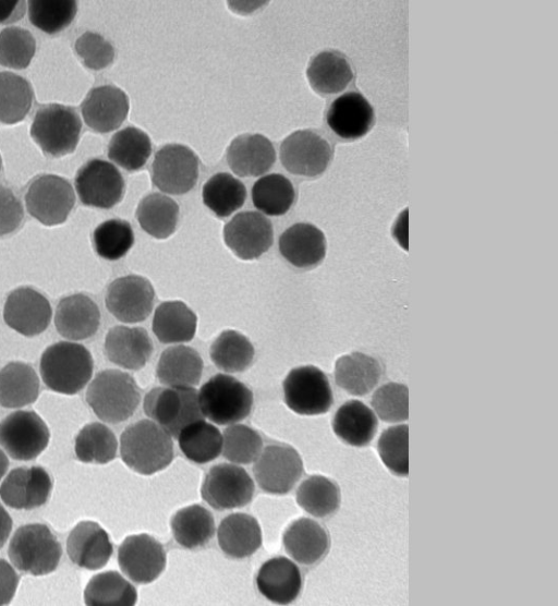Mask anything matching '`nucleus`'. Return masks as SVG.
<instances>
[{
  "label": "nucleus",
  "mask_w": 558,
  "mask_h": 606,
  "mask_svg": "<svg viewBox=\"0 0 558 606\" xmlns=\"http://www.w3.org/2000/svg\"><path fill=\"white\" fill-rule=\"evenodd\" d=\"M120 455L133 471L151 475L171 463L173 443L171 436L157 423L141 420L129 425L121 434Z\"/></svg>",
  "instance_id": "1"
},
{
  "label": "nucleus",
  "mask_w": 558,
  "mask_h": 606,
  "mask_svg": "<svg viewBox=\"0 0 558 606\" xmlns=\"http://www.w3.org/2000/svg\"><path fill=\"white\" fill-rule=\"evenodd\" d=\"M39 368L41 378L49 389L74 395L89 381L94 362L90 352L84 346L60 341L44 351Z\"/></svg>",
  "instance_id": "2"
},
{
  "label": "nucleus",
  "mask_w": 558,
  "mask_h": 606,
  "mask_svg": "<svg viewBox=\"0 0 558 606\" xmlns=\"http://www.w3.org/2000/svg\"><path fill=\"white\" fill-rule=\"evenodd\" d=\"M86 401L101 421L117 424L132 416L140 404L141 392L130 374L105 369L89 384Z\"/></svg>",
  "instance_id": "3"
},
{
  "label": "nucleus",
  "mask_w": 558,
  "mask_h": 606,
  "mask_svg": "<svg viewBox=\"0 0 558 606\" xmlns=\"http://www.w3.org/2000/svg\"><path fill=\"white\" fill-rule=\"evenodd\" d=\"M8 555L17 570L33 575H44L57 569L62 548L47 525L31 523L15 531L9 544Z\"/></svg>",
  "instance_id": "4"
},
{
  "label": "nucleus",
  "mask_w": 558,
  "mask_h": 606,
  "mask_svg": "<svg viewBox=\"0 0 558 606\" xmlns=\"http://www.w3.org/2000/svg\"><path fill=\"white\" fill-rule=\"evenodd\" d=\"M198 403L205 419L218 425H231L248 416L253 392L233 376L217 374L199 389Z\"/></svg>",
  "instance_id": "5"
},
{
  "label": "nucleus",
  "mask_w": 558,
  "mask_h": 606,
  "mask_svg": "<svg viewBox=\"0 0 558 606\" xmlns=\"http://www.w3.org/2000/svg\"><path fill=\"white\" fill-rule=\"evenodd\" d=\"M143 408L149 419L174 438L187 424L205 419L193 387L154 388L146 393Z\"/></svg>",
  "instance_id": "6"
},
{
  "label": "nucleus",
  "mask_w": 558,
  "mask_h": 606,
  "mask_svg": "<svg viewBox=\"0 0 558 606\" xmlns=\"http://www.w3.org/2000/svg\"><path fill=\"white\" fill-rule=\"evenodd\" d=\"M81 130L82 122L74 108L49 104L37 110L31 135L45 154L61 157L75 149Z\"/></svg>",
  "instance_id": "7"
},
{
  "label": "nucleus",
  "mask_w": 558,
  "mask_h": 606,
  "mask_svg": "<svg viewBox=\"0 0 558 606\" xmlns=\"http://www.w3.org/2000/svg\"><path fill=\"white\" fill-rule=\"evenodd\" d=\"M282 388L288 408L301 415L324 414L333 403L332 389L326 374L313 365L291 369Z\"/></svg>",
  "instance_id": "8"
},
{
  "label": "nucleus",
  "mask_w": 558,
  "mask_h": 606,
  "mask_svg": "<svg viewBox=\"0 0 558 606\" xmlns=\"http://www.w3.org/2000/svg\"><path fill=\"white\" fill-rule=\"evenodd\" d=\"M27 211L45 226L64 222L70 215L75 195L70 182L59 175L35 178L25 194Z\"/></svg>",
  "instance_id": "9"
},
{
  "label": "nucleus",
  "mask_w": 558,
  "mask_h": 606,
  "mask_svg": "<svg viewBox=\"0 0 558 606\" xmlns=\"http://www.w3.org/2000/svg\"><path fill=\"white\" fill-rule=\"evenodd\" d=\"M198 158L187 146L168 144L159 148L151 163V181L160 191L181 195L198 179Z\"/></svg>",
  "instance_id": "10"
},
{
  "label": "nucleus",
  "mask_w": 558,
  "mask_h": 606,
  "mask_svg": "<svg viewBox=\"0 0 558 606\" xmlns=\"http://www.w3.org/2000/svg\"><path fill=\"white\" fill-rule=\"evenodd\" d=\"M254 462V477L268 494H288L303 474L301 456L286 444L266 446Z\"/></svg>",
  "instance_id": "11"
},
{
  "label": "nucleus",
  "mask_w": 558,
  "mask_h": 606,
  "mask_svg": "<svg viewBox=\"0 0 558 606\" xmlns=\"http://www.w3.org/2000/svg\"><path fill=\"white\" fill-rule=\"evenodd\" d=\"M255 485L248 473L241 466L220 463L207 472L201 494L203 499L216 510L241 508L254 495Z\"/></svg>",
  "instance_id": "12"
},
{
  "label": "nucleus",
  "mask_w": 558,
  "mask_h": 606,
  "mask_svg": "<svg viewBox=\"0 0 558 606\" xmlns=\"http://www.w3.org/2000/svg\"><path fill=\"white\" fill-rule=\"evenodd\" d=\"M46 423L34 411H15L0 423V445L15 460L29 461L49 443Z\"/></svg>",
  "instance_id": "13"
},
{
  "label": "nucleus",
  "mask_w": 558,
  "mask_h": 606,
  "mask_svg": "<svg viewBox=\"0 0 558 606\" xmlns=\"http://www.w3.org/2000/svg\"><path fill=\"white\" fill-rule=\"evenodd\" d=\"M282 166L291 173L316 177L328 167L332 148L329 142L313 130H299L286 137L279 149Z\"/></svg>",
  "instance_id": "14"
},
{
  "label": "nucleus",
  "mask_w": 558,
  "mask_h": 606,
  "mask_svg": "<svg viewBox=\"0 0 558 606\" xmlns=\"http://www.w3.org/2000/svg\"><path fill=\"white\" fill-rule=\"evenodd\" d=\"M75 189L84 205L107 209L121 201L124 180L112 163L92 159L77 171Z\"/></svg>",
  "instance_id": "15"
},
{
  "label": "nucleus",
  "mask_w": 558,
  "mask_h": 606,
  "mask_svg": "<svg viewBox=\"0 0 558 606\" xmlns=\"http://www.w3.org/2000/svg\"><path fill=\"white\" fill-rule=\"evenodd\" d=\"M122 572L133 582L147 584L165 570L167 555L163 546L148 534L128 536L118 549Z\"/></svg>",
  "instance_id": "16"
},
{
  "label": "nucleus",
  "mask_w": 558,
  "mask_h": 606,
  "mask_svg": "<svg viewBox=\"0 0 558 606\" xmlns=\"http://www.w3.org/2000/svg\"><path fill=\"white\" fill-rule=\"evenodd\" d=\"M107 310L120 322L138 323L148 317L155 291L144 277L129 275L113 280L106 292Z\"/></svg>",
  "instance_id": "17"
},
{
  "label": "nucleus",
  "mask_w": 558,
  "mask_h": 606,
  "mask_svg": "<svg viewBox=\"0 0 558 606\" xmlns=\"http://www.w3.org/2000/svg\"><path fill=\"white\" fill-rule=\"evenodd\" d=\"M227 246L241 259H255L272 245L274 231L268 218L257 211L236 214L223 228Z\"/></svg>",
  "instance_id": "18"
},
{
  "label": "nucleus",
  "mask_w": 558,
  "mask_h": 606,
  "mask_svg": "<svg viewBox=\"0 0 558 606\" xmlns=\"http://www.w3.org/2000/svg\"><path fill=\"white\" fill-rule=\"evenodd\" d=\"M49 301L33 288L22 287L12 291L5 301L3 318L5 324L26 337L41 334L50 324Z\"/></svg>",
  "instance_id": "19"
},
{
  "label": "nucleus",
  "mask_w": 558,
  "mask_h": 606,
  "mask_svg": "<svg viewBox=\"0 0 558 606\" xmlns=\"http://www.w3.org/2000/svg\"><path fill=\"white\" fill-rule=\"evenodd\" d=\"M52 482L41 466L12 470L0 486L2 501L13 509L31 510L46 504Z\"/></svg>",
  "instance_id": "20"
},
{
  "label": "nucleus",
  "mask_w": 558,
  "mask_h": 606,
  "mask_svg": "<svg viewBox=\"0 0 558 606\" xmlns=\"http://www.w3.org/2000/svg\"><path fill=\"white\" fill-rule=\"evenodd\" d=\"M374 121L373 106L356 90L338 96L332 100L326 113L327 125L342 140L362 137L371 130Z\"/></svg>",
  "instance_id": "21"
},
{
  "label": "nucleus",
  "mask_w": 558,
  "mask_h": 606,
  "mask_svg": "<svg viewBox=\"0 0 558 606\" xmlns=\"http://www.w3.org/2000/svg\"><path fill=\"white\" fill-rule=\"evenodd\" d=\"M129 108L128 95L113 85L90 89L81 105L85 123L98 133L118 129L128 117Z\"/></svg>",
  "instance_id": "22"
},
{
  "label": "nucleus",
  "mask_w": 558,
  "mask_h": 606,
  "mask_svg": "<svg viewBox=\"0 0 558 606\" xmlns=\"http://www.w3.org/2000/svg\"><path fill=\"white\" fill-rule=\"evenodd\" d=\"M66 552L76 566L97 570L109 561L113 547L108 533L98 523L82 521L69 534Z\"/></svg>",
  "instance_id": "23"
},
{
  "label": "nucleus",
  "mask_w": 558,
  "mask_h": 606,
  "mask_svg": "<svg viewBox=\"0 0 558 606\" xmlns=\"http://www.w3.org/2000/svg\"><path fill=\"white\" fill-rule=\"evenodd\" d=\"M256 585L266 599L281 605L290 604L301 593V571L289 558L277 556L260 566L256 575Z\"/></svg>",
  "instance_id": "24"
},
{
  "label": "nucleus",
  "mask_w": 558,
  "mask_h": 606,
  "mask_svg": "<svg viewBox=\"0 0 558 606\" xmlns=\"http://www.w3.org/2000/svg\"><path fill=\"white\" fill-rule=\"evenodd\" d=\"M324 232L312 223L299 222L284 230L279 238L280 254L299 268H314L326 255Z\"/></svg>",
  "instance_id": "25"
},
{
  "label": "nucleus",
  "mask_w": 558,
  "mask_h": 606,
  "mask_svg": "<svg viewBox=\"0 0 558 606\" xmlns=\"http://www.w3.org/2000/svg\"><path fill=\"white\" fill-rule=\"evenodd\" d=\"M153 342L142 327L116 326L105 339V353L110 362L125 369L145 366L153 353Z\"/></svg>",
  "instance_id": "26"
},
{
  "label": "nucleus",
  "mask_w": 558,
  "mask_h": 606,
  "mask_svg": "<svg viewBox=\"0 0 558 606\" xmlns=\"http://www.w3.org/2000/svg\"><path fill=\"white\" fill-rule=\"evenodd\" d=\"M100 324L97 304L87 295L78 293L60 300L56 308L54 325L58 332L70 340L93 337Z\"/></svg>",
  "instance_id": "27"
},
{
  "label": "nucleus",
  "mask_w": 558,
  "mask_h": 606,
  "mask_svg": "<svg viewBox=\"0 0 558 606\" xmlns=\"http://www.w3.org/2000/svg\"><path fill=\"white\" fill-rule=\"evenodd\" d=\"M282 543L288 555L303 566L318 563L330 546L326 529L310 518L293 521L286 529Z\"/></svg>",
  "instance_id": "28"
},
{
  "label": "nucleus",
  "mask_w": 558,
  "mask_h": 606,
  "mask_svg": "<svg viewBox=\"0 0 558 606\" xmlns=\"http://www.w3.org/2000/svg\"><path fill=\"white\" fill-rule=\"evenodd\" d=\"M227 161L239 177H257L267 172L276 161L271 142L262 134H242L227 148Z\"/></svg>",
  "instance_id": "29"
},
{
  "label": "nucleus",
  "mask_w": 558,
  "mask_h": 606,
  "mask_svg": "<svg viewBox=\"0 0 558 606\" xmlns=\"http://www.w3.org/2000/svg\"><path fill=\"white\" fill-rule=\"evenodd\" d=\"M217 538L220 549L231 558L252 556L262 545V530L257 520L246 513L227 516L219 524Z\"/></svg>",
  "instance_id": "30"
},
{
  "label": "nucleus",
  "mask_w": 558,
  "mask_h": 606,
  "mask_svg": "<svg viewBox=\"0 0 558 606\" xmlns=\"http://www.w3.org/2000/svg\"><path fill=\"white\" fill-rule=\"evenodd\" d=\"M383 375L381 364L362 352L340 356L335 364L336 384L353 396L371 392Z\"/></svg>",
  "instance_id": "31"
},
{
  "label": "nucleus",
  "mask_w": 558,
  "mask_h": 606,
  "mask_svg": "<svg viewBox=\"0 0 558 606\" xmlns=\"http://www.w3.org/2000/svg\"><path fill=\"white\" fill-rule=\"evenodd\" d=\"M378 428L374 411L360 400L344 402L335 413L332 429L345 444L354 447L368 445Z\"/></svg>",
  "instance_id": "32"
},
{
  "label": "nucleus",
  "mask_w": 558,
  "mask_h": 606,
  "mask_svg": "<svg viewBox=\"0 0 558 606\" xmlns=\"http://www.w3.org/2000/svg\"><path fill=\"white\" fill-rule=\"evenodd\" d=\"M203 360L191 347L173 346L160 355L156 374L159 381L169 387H194L201 380Z\"/></svg>",
  "instance_id": "33"
},
{
  "label": "nucleus",
  "mask_w": 558,
  "mask_h": 606,
  "mask_svg": "<svg viewBox=\"0 0 558 606\" xmlns=\"http://www.w3.org/2000/svg\"><path fill=\"white\" fill-rule=\"evenodd\" d=\"M306 75L312 88L322 95L340 93L353 80L348 58L337 50H325L313 57Z\"/></svg>",
  "instance_id": "34"
},
{
  "label": "nucleus",
  "mask_w": 558,
  "mask_h": 606,
  "mask_svg": "<svg viewBox=\"0 0 558 606\" xmlns=\"http://www.w3.org/2000/svg\"><path fill=\"white\" fill-rule=\"evenodd\" d=\"M197 326L194 312L182 301H166L155 311L153 331L162 343L187 342L193 339Z\"/></svg>",
  "instance_id": "35"
},
{
  "label": "nucleus",
  "mask_w": 558,
  "mask_h": 606,
  "mask_svg": "<svg viewBox=\"0 0 558 606\" xmlns=\"http://www.w3.org/2000/svg\"><path fill=\"white\" fill-rule=\"evenodd\" d=\"M39 393L35 369L23 362H11L0 369V405L15 409L33 403Z\"/></svg>",
  "instance_id": "36"
},
{
  "label": "nucleus",
  "mask_w": 558,
  "mask_h": 606,
  "mask_svg": "<svg viewBox=\"0 0 558 606\" xmlns=\"http://www.w3.org/2000/svg\"><path fill=\"white\" fill-rule=\"evenodd\" d=\"M170 524L175 542L189 549L205 546L216 531L211 512L201 505L178 510Z\"/></svg>",
  "instance_id": "37"
},
{
  "label": "nucleus",
  "mask_w": 558,
  "mask_h": 606,
  "mask_svg": "<svg viewBox=\"0 0 558 606\" xmlns=\"http://www.w3.org/2000/svg\"><path fill=\"white\" fill-rule=\"evenodd\" d=\"M177 439L185 458L198 464L215 460L222 450L220 431L204 419L184 426Z\"/></svg>",
  "instance_id": "38"
},
{
  "label": "nucleus",
  "mask_w": 558,
  "mask_h": 606,
  "mask_svg": "<svg viewBox=\"0 0 558 606\" xmlns=\"http://www.w3.org/2000/svg\"><path fill=\"white\" fill-rule=\"evenodd\" d=\"M136 217L141 228L156 239H167L177 228L178 204L161 193H151L138 204Z\"/></svg>",
  "instance_id": "39"
},
{
  "label": "nucleus",
  "mask_w": 558,
  "mask_h": 606,
  "mask_svg": "<svg viewBox=\"0 0 558 606\" xmlns=\"http://www.w3.org/2000/svg\"><path fill=\"white\" fill-rule=\"evenodd\" d=\"M84 599L90 606H132L136 589L117 571L94 575L85 587Z\"/></svg>",
  "instance_id": "40"
},
{
  "label": "nucleus",
  "mask_w": 558,
  "mask_h": 606,
  "mask_svg": "<svg viewBox=\"0 0 558 606\" xmlns=\"http://www.w3.org/2000/svg\"><path fill=\"white\" fill-rule=\"evenodd\" d=\"M151 154L149 136L135 126L118 131L108 145V157L128 171L140 170Z\"/></svg>",
  "instance_id": "41"
},
{
  "label": "nucleus",
  "mask_w": 558,
  "mask_h": 606,
  "mask_svg": "<svg viewBox=\"0 0 558 606\" xmlns=\"http://www.w3.org/2000/svg\"><path fill=\"white\" fill-rule=\"evenodd\" d=\"M340 488L336 482L323 476L311 475L296 489L299 506L316 518L335 513L340 506Z\"/></svg>",
  "instance_id": "42"
},
{
  "label": "nucleus",
  "mask_w": 558,
  "mask_h": 606,
  "mask_svg": "<svg viewBox=\"0 0 558 606\" xmlns=\"http://www.w3.org/2000/svg\"><path fill=\"white\" fill-rule=\"evenodd\" d=\"M251 341L235 330H225L210 346L213 363L226 373H240L247 369L254 359Z\"/></svg>",
  "instance_id": "43"
},
{
  "label": "nucleus",
  "mask_w": 558,
  "mask_h": 606,
  "mask_svg": "<svg viewBox=\"0 0 558 606\" xmlns=\"http://www.w3.org/2000/svg\"><path fill=\"white\" fill-rule=\"evenodd\" d=\"M203 203L218 217H228L243 206L244 184L226 172L214 174L203 186Z\"/></svg>",
  "instance_id": "44"
},
{
  "label": "nucleus",
  "mask_w": 558,
  "mask_h": 606,
  "mask_svg": "<svg viewBox=\"0 0 558 606\" xmlns=\"http://www.w3.org/2000/svg\"><path fill=\"white\" fill-rule=\"evenodd\" d=\"M295 191L282 174L270 173L258 179L252 189L253 205L268 216H281L292 206Z\"/></svg>",
  "instance_id": "45"
},
{
  "label": "nucleus",
  "mask_w": 558,
  "mask_h": 606,
  "mask_svg": "<svg viewBox=\"0 0 558 606\" xmlns=\"http://www.w3.org/2000/svg\"><path fill=\"white\" fill-rule=\"evenodd\" d=\"M117 449L116 435L101 423L85 425L75 438V455L82 462L108 463L116 458Z\"/></svg>",
  "instance_id": "46"
},
{
  "label": "nucleus",
  "mask_w": 558,
  "mask_h": 606,
  "mask_svg": "<svg viewBox=\"0 0 558 606\" xmlns=\"http://www.w3.org/2000/svg\"><path fill=\"white\" fill-rule=\"evenodd\" d=\"M33 104V88L28 81L12 72L0 73V122L22 121Z\"/></svg>",
  "instance_id": "47"
},
{
  "label": "nucleus",
  "mask_w": 558,
  "mask_h": 606,
  "mask_svg": "<svg viewBox=\"0 0 558 606\" xmlns=\"http://www.w3.org/2000/svg\"><path fill=\"white\" fill-rule=\"evenodd\" d=\"M96 253L108 260L123 257L134 243L131 225L122 219H109L100 223L93 233Z\"/></svg>",
  "instance_id": "48"
},
{
  "label": "nucleus",
  "mask_w": 558,
  "mask_h": 606,
  "mask_svg": "<svg viewBox=\"0 0 558 606\" xmlns=\"http://www.w3.org/2000/svg\"><path fill=\"white\" fill-rule=\"evenodd\" d=\"M263 450V439L253 428L235 424L227 427L222 435L223 457L239 464L254 462Z\"/></svg>",
  "instance_id": "49"
},
{
  "label": "nucleus",
  "mask_w": 558,
  "mask_h": 606,
  "mask_svg": "<svg viewBox=\"0 0 558 606\" xmlns=\"http://www.w3.org/2000/svg\"><path fill=\"white\" fill-rule=\"evenodd\" d=\"M75 1H29L28 19L31 23L47 34H56L68 27L75 17Z\"/></svg>",
  "instance_id": "50"
},
{
  "label": "nucleus",
  "mask_w": 558,
  "mask_h": 606,
  "mask_svg": "<svg viewBox=\"0 0 558 606\" xmlns=\"http://www.w3.org/2000/svg\"><path fill=\"white\" fill-rule=\"evenodd\" d=\"M378 455L390 472L409 474V426L400 424L385 429L377 443Z\"/></svg>",
  "instance_id": "51"
},
{
  "label": "nucleus",
  "mask_w": 558,
  "mask_h": 606,
  "mask_svg": "<svg viewBox=\"0 0 558 606\" xmlns=\"http://www.w3.org/2000/svg\"><path fill=\"white\" fill-rule=\"evenodd\" d=\"M36 50L34 36L26 29L10 26L0 33V64L12 69H25Z\"/></svg>",
  "instance_id": "52"
},
{
  "label": "nucleus",
  "mask_w": 558,
  "mask_h": 606,
  "mask_svg": "<svg viewBox=\"0 0 558 606\" xmlns=\"http://www.w3.org/2000/svg\"><path fill=\"white\" fill-rule=\"evenodd\" d=\"M371 404L377 416L388 423L409 417V390L403 384L387 383L373 393Z\"/></svg>",
  "instance_id": "53"
},
{
  "label": "nucleus",
  "mask_w": 558,
  "mask_h": 606,
  "mask_svg": "<svg viewBox=\"0 0 558 606\" xmlns=\"http://www.w3.org/2000/svg\"><path fill=\"white\" fill-rule=\"evenodd\" d=\"M75 50L83 63L92 70L107 68L114 58L113 46L93 32H86L76 39Z\"/></svg>",
  "instance_id": "54"
},
{
  "label": "nucleus",
  "mask_w": 558,
  "mask_h": 606,
  "mask_svg": "<svg viewBox=\"0 0 558 606\" xmlns=\"http://www.w3.org/2000/svg\"><path fill=\"white\" fill-rule=\"evenodd\" d=\"M24 218V209L13 191L0 184V237L15 231Z\"/></svg>",
  "instance_id": "55"
},
{
  "label": "nucleus",
  "mask_w": 558,
  "mask_h": 606,
  "mask_svg": "<svg viewBox=\"0 0 558 606\" xmlns=\"http://www.w3.org/2000/svg\"><path fill=\"white\" fill-rule=\"evenodd\" d=\"M17 584V573L7 560L0 558V605H7L11 602Z\"/></svg>",
  "instance_id": "56"
},
{
  "label": "nucleus",
  "mask_w": 558,
  "mask_h": 606,
  "mask_svg": "<svg viewBox=\"0 0 558 606\" xmlns=\"http://www.w3.org/2000/svg\"><path fill=\"white\" fill-rule=\"evenodd\" d=\"M24 1H0V24L21 20L25 13Z\"/></svg>",
  "instance_id": "57"
},
{
  "label": "nucleus",
  "mask_w": 558,
  "mask_h": 606,
  "mask_svg": "<svg viewBox=\"0 0 558 606\" xmlns=\"http://www.w3.org/2000/svg\"><path fill=\"white\" fill-rule=\"evenodd\" d=\"M12 529V519L0 505V548L5 544Z\"/></svg>",
  "instance_id": "58"
},
{
  "label": "nucleus",
  "mask_w": 558,
  "mask_h": 606,
  "mask_svg": "<svg viewBox=\"0 0 558 606\" xmlns=\"http://www.w3.org/2000/svg\"><path fill=\"white\" fill-rule=\"evenodd\" d=\"M8 468H9V459L7 455L0 449V480L5 474Z\"/></svg>",
  "instance_id": "59"
},
{
  "label": "nucleus",
  "mask_w": 558,
  "mask_h": 606,
  "mask_svg": "<svg viewBox=\"0 0 558 606\" xmlns=\"http://www.w3.org/2000/svg\"><path fill=\"white\" fill-rule=\"evenodd\" d=\"M0 170H1V156H0Z\"/></svg>",
  "instance_id": "60"
}]
</instances>
